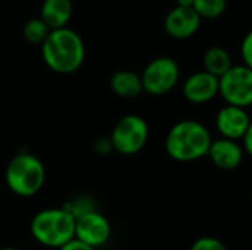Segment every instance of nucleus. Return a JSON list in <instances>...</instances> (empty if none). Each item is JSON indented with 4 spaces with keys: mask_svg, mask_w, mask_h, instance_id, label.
Wrapping results in <instances>:
<instances>
[{
    "mask_svg": "<svg viewBox=\"0 0 252 250\" xmlns=\"http://www.w3.org/2000/svg\"><path fill=\"white\" fill-rule=\"evenodd\" d=\"M41 57L53 72L72 74L84 63L86 46L77 31L68 27L53 29L41 44Z\"/></svg>",
    "mask_w": 252,
    "mask_h": 250,
    "instance_id": "1",
    "label": "nucleus"
},
{
    "mask_svg": "<svg viewBox=\"0 0 252 250\" xmlns=\"http://www.w3.org/2000/svg\"><path fill=\"white\" fill-rule=\"evenodd\" d=\"M211 143V133L202 122L183 119L168 130L165 137V152L176 162H195L208 156Z\"/></svg>",
    "mask_w": 252,
    "mask_h": 250,
    "instance_id": "2",
    "label": "nucleus"
},
{
    "mask_svg": "<svg viewBox=\"0 0 252 250\" xmlns=\"http://www.w3.org/2000/svg\"><path fill=\"white\" fill-rule=\"evenodd\" d=\"M30 231L40 245L59 249L75 239V217L63 206L43 209L32 217Z\"/></svg>",
    "mask_w": 252,
    "mask_h": 250,
    "instance_id": "3",
    "label": "nucleus"
},
{
    "mask_svg": "<svg viewBox=\"0 0 252 250\" xmlns=\"http://www.w3.org/2000/svg\"><path fill=\"white\" fill-rule=\"evenodd\" d=\"M4 180L13 194L19 197H32L44 186L46 168L35 155L22 152L9 161L4 171Z\"/></svg>",
    "mask_w": 252,
    "mask_h": 250,
    "instance_id": "4",
    "label": "nucleus"
},
{
    "mask_svg": "<svg viewBox=\"0 0 252 250\" xmlns=\"http://www.w3.org/2000/svg\"><path fill=\"white\" fill-rule=\"evenodd\" d=\"M149 125L140 115H126L114 127L111 134L112 149L121 155L130 156L139 153L148 143Z\"/></svg>",
    "mask_w": 252,
    "mask_h": 250,
    "instance_id": "5",
    "label": "nucleus"
},
{
    "mask_svg": "<svg viewBox=\"0 0 252 250\" xmlns=\"http://www.w3.org/2000/svg\"><path fill=\"white\" fill-rule=\"evenodd\" d=\"M143 91L152 96H164L174 90L180 80V66L170 56L152 59L143 69L142 75Z\"/></svg>",
    "mask_w": 252,
    "mask_h": 250,
    "instance_id": "6",
    "label": "nucleus"
},
{
    "mask_svg": "<svg viewBox=\"0 0 252 250\" xmlns=\"http://www.w3.org/2000/svg\"><path fill=\"white\" fill-rule=\"evenodd\" d=\"M219 96L230 106L242 109L252 106V69L244 63L233 65L219 78Z\"/></svg>",
    "mask_w": 252,
    "mask_h": 250,
    "instance_id": "7",
    "label": "nucleus"
},
{
    "mask_svg": "<svg viewBox=\"0 0 252 250\" xmlns=\"http://www.w3.org/2000/svg\"><path fill=\"white\" fill-rule=\"evenodd\" d=\"M111 237V224L108 218L94 211L75 218V239L96 249L103 246Z\"/></svg>",
    "mask_w": 252,
    "mask_h": 250,
    "instance_id": "8",
    "label": "nucleus"
},
{
    "mask_svg": "<svg viewBox=\"0 0 252 250\" xmlns=\"http://www.w3.org/2000/svg\"><path fill=\"white\" fill-rule=\"evenodd\" d=\"M251 121L247 109L226 105L216 115V128L220 133V137L239 141L245 137Z\"/></svg>",
    "mask_w": 252,
    "mask_h": 250,
    "instance_id": "9",
    "label": "nucleus"
},
{
    "mask_svg": "<svg viewBox=\"0 0 252 250\" xmlns=\"http://www.w3.org/2000/svg\"><path fill=\"white\" fill-rule=\"evenodd\" d=\"M201 24L202 19L193 7L176 6L167 13L164 19V29L170 37L176 40H186L199 31Z\"/></svg>",
    "mask_w": 252,
    "mask_h": 250,
    "instance_id": "10",
    "label": "nucleus"
},
{
    "mask_svg": "<svg viewBox=\"0 0 252 250\" xmlns=\"http://www.w3.org/2000/svg\"><path fill=\"white\" fill-rule=\"evenodd\" d=\"M183 96L192 105H205L219 96V78L204 69L198 71L185 80Z\"/></svg>",
    "mask_w": 252,
    "mask_h": 250,
    "instance_id": "11",
    "label": "nucleus"
},
{
    "mask_svg": "<svg viewBox=\"0 0 252 250\" xmlns=\"http://www.w3.org/2000/svg\"><path fill=\"white\" fill-rule=\"evenodd\" d=\"M208 158L211 162L223 171H233L239 168L245 158V150L239 141L229 139H213L208 150Z\"/></svg>",
    "mask_w": 252,
    "mask_h": 250,
    "instance_id": "12",
    "label": "nucleus"
},
{
    "mask_svg": "<svg viewBox=\"0 0 252 250\" xmlns=\"http://www.w3.org/2000/svg\"><path fill=\"white\" fill-rule=\"evenodd\" d=\"M72 0H43L40 9V19L53 31L66 28L72 18Z\"/></svg>",
    "mask_w": 252,
    "mask_h": 250,
    "instance_id": "13",
    "label": "nucleus"
},
{
    "mask_svg": "<svg viewBox=\"0 0 252 250\" xmlns=\"http://www.w3.org/2000/svg\"><path fill=\"white\" fill-rule=\"evenodd\" d=\"M111 90L121 99H134L143 93V84L139 74L128 69L117 71L109 81Z\"/></svg>",
    "mask_w": 252,
    "mask_h": 250,
    "instance_id": "14",
    "label": "nucleus"
},
{
    "mask_svg": "<svg viewBox=\"0 0 252 250\" xmlns=\"http://www.w3.org/2000/svg\"><path fill=\"white\" fill-rule=\"evenodd\" d=\"M202 66L205 72L217 78H221L233 66V60L230 53L224 47L211 46L210 49L205 50L202 56Z\"/></svg>",
    "mask_w": 252,
    "mask_h": 250,
    "instance_id": "15",
    "label": "nucleus"
},
{
    "mask_svg": "<svg viewBox=\"0 0 252 250\" xmlns=\"http://www.w3.org/2000/svg\"><path fill=\"white\" fill-rule=\"evenodd\" d=\"M50 28L38 18H31L28 19L24 27H22V35L24 38L31 43V44H43L44 40L47 38V35L50 34Z\"/></svg>",
    "mask_w": 252,
    "mask_h": 250,
    "instance_id": "16",
    "label": "nucleus"
},
{
    "mask_svg": "<svg viewBox=\"0 0 252 250\" xmlns=\"http://www.w3.org/2000/svg\"><path fill=\"white\" fill-rule=\"evenodd\" d=\"M195 12L201 19H217L227 9V0H195Z\"/></svg>",
    "mask_w": 252,
    "mask_h": 250,
    "instance_id": "17",
    "label": "nucleus"
},
{
    "mask_svg": "<svg viewBox=\"0 0 252 250\" xmlns=\"http://www.w3.org/2000/svg\"><path fill=\"white\" fill-rule=\"evenodd\" d=\"M189 250H229L226 248V245L219 240L217 237H213V236H204V237H199L196 239L190 249Z\"/></svg>",
    "mask_w": 252,
    "mask_h": 250,
    "instance_id": "18",
    "label": "nucleus"
},
{
    "mask_svg": "<svg viewBox=\"0 0 252 250\" xmlns=\"http://www.w3.org/2000/svg\"><path fill=\"white\" fill-rule=\"evenodd\" d=\"M241 56H242L244 65L252 69V29L244 37L241 43Z\"/></svg>",
    "mask_w": 252,
    "mask_h": 250,
    "instance_id": "19",
    "label": "nucleus"
},
{
    "mask_svg": "<svg viewBox=\"0 0 252 250\" xmlns=\"http://www.w3.org/2000/svg\"><path fill=\"white\" fill-rule=\"evenodd\" d=\"M58 250H94V249H93V248H90V246H87V245H84L83 242H80V240L74 239V240L68 242L66 245H63L62 248H59Z\"/></svg>",
    "mask_w": 252,
    "mask_h": 250,
    "instance_id": "20",
    "label": "nucleus"
},
{
    "mask_svg": "<svg viewBox=\"0 0 252 250\" xmlns=\"http://www.w3.org/2000/svg\"><path fill=\"white\" fill-rule=\"evenodd\" d=\"M242 147L245 150V155H250L252 158V121L248 131H247V134H245V137L242 139Z\"/></svg>",
    "mask_w": 252,
    "mask_h": 250,
    "instance_id": "21",
    "label": "nucleus"
},
{
    "mask_svg": "<svg viewBox=\"0 0 252 250\" xmlns=\"http://www.w3.org/2000/svg\"><path fill=\"white\" fill-rule=\"evenodd\" d=\"M195 0H176V6L180 7H193Z\"/></svg>",
    "mask_w": 252,
    "mask_h": 250,
    "instance_id": "22",
    "label": "nucleus"
},
{
    "mask_svg": "<svg viewBox=\"0 0 252 250\" xmlns=\"http://www.w3.org/2000/svg\"><path fill=\"white\" fill-rule=\"evenodd\" d=\"M0 250H19V249H16V248H3V249H0Z\"/></svg>",
    "mask_w": 252,
    "mask_h": 250,
    "instance_id": "23",
    "label": "nucleus"
}]
</instances>
